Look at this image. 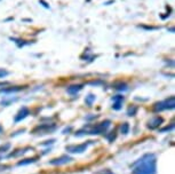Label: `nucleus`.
I'll return each mask as SVG.
<instances>
[{"label":"nucleus","mask_w":175,"mask_h":174,"mask_svg":"<svg viewBox=\"0 0 175 174\" xmlns=\"http://www.w3.org/2000/svg\"><path fill=\"white\" fill-rule=\"evenodd\" d=\"M140 165L133 171V174H156V158L153 155H146L140 159Z\"/></svg>","instance_id":"nucleus-1"},{"label":"nucleus","mask_w":175,"mask_h":174,"mask_svg":"<svg viewBox=\"0 0 175 174\" xmlns=\"http://www.w3.org/2000/svg\"><path fill=\"white\" fill-rule=\"evenodd\" d=\"M174 108H175V97L171 96L169 99H166L165 101L156 103L153 105V110L159 112V111H162V110H172Z\"/></svg>","instance_id":"nucleus-2"},{"label":"nucleus","mask_w":175,"mask_h":174,"mask_svg":"<svg viewBox=\"0 0 175 174\" xmlns=\"http://www.w3.org/2000/svg\"><path fill=\"white\" fill-rule=\"evenodd\" d=\"M88 144L89 143H83V144H78V146H68L65 149L66 151H69L71 154H81L84 151H86Z\"/></svg>","instance_id":"nucleus-3"},{"label":"nucleus","mask_w":175,"mask_h":174,"mask_svg":"<svg viewBox=\"0 0 175 174\" xmlns=\"http://www.w3.org/2000/svg\"><path fill=\"white\" fill-rule=\"evenodd\" d=\"M110 124H111V121H110V120L102 121V123L97 125V126H96L94 130H90V132H89V134H101V133H104V132H106V130L109 128Z\"/></svg>","instance_id":"nucleus-4"},{"label":"nucleus","mask_w":175,"mask_h":174,"mask_svg":"<svg viewBox=\"0 0 175 174\" xmlns=\"http://www.w3.org/2000/svg\"><path fill=\"white\" fill-rule=\"evenodd\" d=\"M55 130V126H52L50 127L48 124H45V125H40L38 127H36L33 130V133H38V134H47L52 132V130Z\"/></svg>","instance_id":"nucleus-5"},{"label":"nucleus","mask_w":175,"mask_h":174,"mask_svg":"<svg viewBox=\"0 0 175 174\" xmlns=\"http://www.w3.org/2000/svg\"><path fill=\"white\" fill-rule=\"evenodd\" d=\"M29 109H28L27 107H22L20 109V111L17 112V115L15 116V118H14V120H15V123H18V121L23 120L24 118L28 117V115H29Z\"/></svg>","instance_id":"nucleus-6"},{"label":"nucleus","mask_w":175,"mask_h":174,"mask_svg":"<svg viewBox=\"0 0 175 174\" xmlns=\"http://www.w3.org/2000/svg\"><path fill=\"white\" fill-rule=\"evenodd\" d=\"M72 161V158L69 157V156H61L59 158H55L53 161H50V164L52 165H63V164H68L70 161Z\"/></svg>","instance_id":"nucleus-7"},{"label":"nucleus","mask_w":175,"mask_h":174,"mask_svg":"<svg viewBox=\"0 0 175 174\" xmlns=\"http://www.w3.org/2000/svg\"><path fill=\"white\" fill-rule=\"evenodd\" d=\"M162 117H155L148 123V127L151 128V130H155V128L158 127L159 125H162Z\"/></svg>","instance_id":"nucleus-8"},{"label":"nucleus","mask_w":175,"mask_h":174,"mask_svg":"<svg viewBox=\"0 0 175 174\" xmlns=\"http://www.w3.org/2000/svg\"><path fill=\"white\" fill-rule=\"evenodd\" d=\"M81 90H83V85H72V86L68 87V93L71 94V95H75Z\"/></svg>","instance_id":"nucleus-9"},{"label":"nucleus","mask_w":175,"mask_h":174,"mask_svg":"<svg viewBox=\"0 0 175 174\" xmlns=\"http://www.w3.org/2000/svg\"><path fill=\"white\" fill-rule=\"evenodd\" d=\"M21 90H23V87L16 86V87H12V88H5L1 92H3V93H15V92H18Z\"/></svg>","instance_id":"nucleus-10"},{"label":"nucleus","mask_w":175,"mask_h":174,"mask_svg":"<svg viewBox=\"0 0 175 174\" xmlns=\"http://www.w3.org/2000/svg\"><path fill=\"white\" fill-rule=\"evenodd\" d=\"M139 110V108L136 107V105H132V107L128 108V110H127V115H128L129 117H132V116H135L136 112Z\"/></svg>","instance_id":"nucleus-11"},{"label":"nucleus","mask_w":175,"mask_h":174,"mask_svg":"<svg viewBox=\"0 0 175 174\" xmlns=\"http://www.w3.org/2000/svg\"><path fill=\"white\" fill-rule=\"evenodd\" d=\"M86 103H87V105H92L93 104V102L95 101V95H93V94H88V96H86Z\"/></svg>","instance_id":"nucleus-12"},{"label":"nucleus","mask_w":175,"mask_h":174,"mask_svg":"<svg viewBox=\"0 0 175 174\" xmlns=\"http://www.w3.org/2000/svg\"><path fill=\"white\" fill-rule=\"evenodd\" d=\"M37 158H28V159H24V161H18V166H21V165H27V164H31V163H33V161H36Z\"/></svg>","instance_id":"nucleus-13"},{"label":"nucleus","mask_w":175,"mask_h":174,"mask_svg":"<svg viewBox=\"0 0 175 174\" xmlns=\"http://www.w3.org/2000/svg\"><path fill=\"white\" fill-rule=\"evenodd\" d=\"M121 133L122 134H127L128 133V130H129V125H128V123H124V124L121 125Z\"/></svg>","instance_id":"nucleus-14"},{"label":"nucleus","mask_w":175,"mask_h":174,"mask_svg":"<svg viewBox=\"0 0 175 174\" xmlns=\"http://www.w3.org/2000/svg\"><path fill=\"white\" fill-rule=\"evenodd\" d=\"M27 150H29V148H27V149H23V150H17V152L10 154L9 157H17V156H20V155H23L24 152H27Z\"/></svg>","instance_id":"nucleus-15"},{"label":"nucleus","mask_w":175,"mask_h":174,"mask_svg":"<svg viewBox=\"0 0 175 174\" xmlns=\"http://www.w3.org/2000/svg\"><path fill=\"white\" fill-rule=\"evenodd\" d=\"M115 88H117V90H127V85L126 84H119V85H117Z\"/></svg>","instance_id":"nucleus-16"},{"label":"nucleus","mask_w":175,"mask_h":174,"mask_svg":"<svg viewBox=\"0 0 175 174\" xmlns=\"http://www.w3.org/2000/svg\"><path fill=\"white\" fill-rule=\"evenodd\" d=\"M9 72L7 70H3V69H0V78H5L6 76H8Z\"/></svg>","instance_id":"nucleus-17"},{"label":"nucleus","mask_w":175,"mask_h":174,"mask_svg":"<svg viewBox=\"0 0 175 174\" xmlns=\"http://www.w3.org/2000/svg\"><path fill=\"white\" fill-rule=\"evenodd\" d=\"M121 103H122V102H115V103H113V105H112V108L115 109V110H119V109L121 108Z\"/></svg>","instance_id":"nucleus-18"},{"label":"nucleus","mask_w":175,"mask_h":174,"mask_svg":"<svg viewBox=\"0 0 175 174\" xmlns=\"http://www.w3.org/2000/svg\"><path fill=\"white\" fill-rule=\"evenodd\" d=\"M122 101H124V96L121 95H117L113 97V102H122Z\"/></svg>","instance_id":"nucleus-19"},{"label":"nucleus","mask_w":175,"mask_h":174,"mask_svg":"<svg viewBox=\"0 0 175 174\" xmlns=\"http://www.w3.org/2000/svg\"><path fill=\"white\" fill-rule=\"evenodd\" d=\"M9 148H10V144H9V143H6L5 146H3V147L0 148V152H3V151L8 150Z\"/></svg>","instance_id":"nucleus-20"},{"label":"nucleus","mask_w":175,"mask_h":174,"mask_svg":"<svg viewBox=\"0 0 175 174\" xmlns=\"http://www.w3.org/2000/svg\"><path fill=\"white\" fill-rule=\"evenodd\" d=\"M174 128V125H171V126H166L165 128H162V130H160V132H166V130H173Z\"/></svg>","instance_id":"nucleus-21"},{"label":"nucleus","mask_w":175,"mask_h":174,"mask_svg":"<svg viewBox=\"0 0 175 174\" xmlns=\"http://www.w3.org/2000/svg\"><path fill=\"white\" fill-rule=\"evenodd\" d=\"M108 139H109V141L115 140V139H116V134H115V132H112V133H111V135H110V136H108Z\"/></svg>","instance_id":"nucleus-22"},{"label":"nucleus","mask_w":175,"mask_h":174,"mask_svg":"<svg viewBox=\"0 0 175 174\" xmlns=\"http://www.w3.org/2000/svg\"><path fill=\"white\" fill-rule=\"evenodd\" d=\"M40 3H43L44 7H46V8H49V6H48V3H46V1H44V0H39Z\"/></svg>","instance_id":"nucleus-23"},{"label":"nucleus","mask_w":175,"mask_h":174,"mask_svg":"<svg viewBox=\"0 0 175 174\" xmlns=\"http://www.w3.org/2000/svg\"><path fill=\"white\" fill-rule=\"evenodd\" d=\"M8 83H0V86H5V85H7Z\"/></svg>","instance_id":"nucleus-24"},{"label":"nucleus","mask_w":175,"mask_h":174,"mask_svg":"<svg viewBox=\"0 0 175 174\" xmlns=\"http://www.w3.org/2000/svg\"><path fill=\"white\" fill-rule=\"evenodd\" d=\"M0 132H1V127H0Z\"/></svg>","instance_id":"nucleus-25"}]
</instances>
